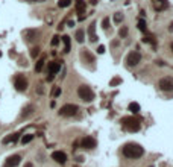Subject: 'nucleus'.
<instances>
[{
  "instance_id": "obj_3",
  "label": "nucleus",
  "mask_w": 173,
  "mask_h": 167,
  "mask_svg": "<svg viewBox=\"0 0 173 167\" xmlns=\"http://www.w3.org/2000/svg\"><path fill=\"white\" fill-rule=\"evenodd\" d=\"M77 94L79 97H81L84 102H91L93 99H94V93H93V90L87 85H81L77 88Z\"/></svg>"
},
{
  "instance_id": "obj_13",
  "label": "nucleus",
  "mask_w": 173,
  "mask_h": 167,
  "mask_svg": "<svg viewBox=\"0 0 173 167\" xmlns=\"http://www.w3.org/2000/svg\"><path fill=\"white\" fill-rule=\"evenodd\" d=\"M169 6V2L167 0H153V8L156 11H163Z\"/></svg>"
},
{
  "instance_id": "obj_20",
  "label": "nucleus",
  "mask_w": 173,
  "mask_h": 167,
  "mask_svg": "<svg viewBox=\"0 0 173 167\" xmlns=\"http://www.w3.org/2000/svg\"><path fill=\"white\" fill-rule=\"evenodd\" d=\"M84 40H85V32L82 29L76 31V41L77 43H84Z\"/></svg>"
},
{
  "instance_id": "obj_27",
  "label": "nucleus",
  "mask_w": 173,
  "mask_h": 167,
  "mask_svg": "<svg viewBox=\"0 0 173 167\" xmlns=\"http://www.w3.org/2000/svg\"><path fill=\"white\" fill-rule=\"evenodd\" d=\"M118 36H120V38H126L128 36V28L126 26L120 28V31H118Z\"/></svg>"
},
{
  "instance_id": "obj_31",
  "label": "nucleus",
  "mask_w": 173,
  "mask_h": 167,
  "mask_svg": "<svg viewBox=\"0 0 173 167\" xmlns=\"http://www.w3.org/2000/svg\"><path fill=\"white\" fill-rule=\"evenodd\" d=\"M38 53H39V49H38V47L32 49V53H31V55H32V58H36V56H38Z\"/></svg>"
},
{
  "instance_id": "obj_5",
  "label": "nucleus",
  "mask_w": 173,
  "mask_h": 167,
  "mask_svg": "<svg viewBox=\"0 0 173 167\" xmlns=\"http://www.w3.org/2000/svg\"><path fill=\"white\" fill-rule=\"evenodd\" d=\"M79 111V108L73 104H67L64 105L61 109H59V115H64V117H72V115H74L76 112Z\"/></svg>"
},
{
  "instance_id": "obj_37",
  "label": "nucleus",
  "mask_w": 173,
  "mask_h": 167,
  "mask_svg": "<svg viewBox=\"0 0 173 167\" xmlns=\"http://www.w3.org/2000/svg\"><path fill=\"white\" fill-rule=\"evenodd\" d=\"M28 2H36V0H28Z\"/></svg>"
},
{
  "instance_id": "obj_11",
  "label": "nucleus",
  "mask_w": 173,
  "mask_h": 167,
  "mask_svg": "<svg viewBox=\"0 0 173 167\" xmlns=\"http://www.w3.org/2000/svg\"><path fill=\"white\" fill-rule=\"evenodd\" d=\"M88 35H90V41L91 43H96L99 40V36L96 34V23H91V26L88 28Z\"/></svg>"
},
{
  "instance_id": "obj_22",
  "label": "nucleus",
  "mask_w": 173,
  "mask_h": 167,
  "mask_svg": "<svg viewBox=\"0 0 173 167\" xmlns=\"http://www.w3.org/2000/svg\"><path fill=\"white\" fill-rule=\"evenodd\" d=\"M32 140H34V135L32 134H26V135L21 137V144H28V143H31Z\"/></svg>"
},
{
  "instance_id": "obj_24",
  "label": "nucleus",
  "mask_w": 173,
  "mask_h": 167,
  "mask_svg": "<svg viewBox=\"0 0 173 167\" xmlns=\"http://www.w3.org/2000/svg\"><path fill=\"white\" fill-rule=\"evenodd\" d=\"M43 67H44V59H38V62L35 64V71H41L43 70Z\"/></svg>"
},
{
  "instance_id": "obj_26",
  "label": "nucleus",
  "mask_w": 173,
  "mask_h": 167,
  "mask_svg": "<svg viewBox=\"0 0 173 167\" xmlns=\"http://www.w3.org/2000/svg\"><path fill=\"white\" fill-rule=\"evenodd\" d=\"M102 28H103L105 31L109 29V18H108V17H103V20H102Z\"/></svg>"
},
{
  "instance_id": "obj_19",
  "label": "nucleus",
  "mask_w": 173,
  "mask_h": 167,
  "mask_svg": "<svg viewBox=\"0 0 173 167\" xmlns=\"http://www.w3.org/2000/svg\"><path fill=\"white\" fill-rule=\"evenodd\" d=\"M34 112V106L32 105H28V106H24V109H23V112H21V117L23 119H26L28 115H31Z\"/></svg>"
},
{
  "instance_id": "obj_39",
  "label": "nucleus",
  "mask_w": 173,
  "mask_h": 167,
  "mask_svg": "<svg viewBox=\"0 0 173 167\" xmlns=\"http://www.w3.org/2000/svg\"><path fill=\"white\" fill-rule=\"evenodd\" d=\"M0 58H2V52H0Z\"/></svg>"
},
{
  "instance_id": "obj_9",
  "label": "nucleus",
  "mask_w": 173,
  "mask_h": 167,
  "mask_svg": "<svg viewBox=\"0 0 173 167\" xmlns=\"http://www.w3.org/2000/svg\"><path fill=\"white\" fill-rule=\"evenodd\" d=\"M96 144L97 143H96V140L93 137H84L81 140V147H84V149H94Z\"/></svg>"
},
{
  "instance_id": "obj_23",
  "label": "nucleus",
  "mask_w": 173,
  "mask_h": 167,
  "mask_svg": "<svg viewBox=\"0 0 173 167\" xmlns=\"http://www.w3.org/2000/svg\"><path fill=\"white\" fill-rule=\"evenodd\" d=\"M123 18H125L123 12H115V14H114V21H115V23H122Z\"/></svg>"
},
{
  "instance_id": "obj_14",
  "label": "nucleus",
  "mask_w": 173,
  "mask_h": 167,
  "mask_svg": "<svg viewBox=\"0 0 173 167\" xmlns=\"http://www.w3.org/2000/svg\"><path fill=\"white\" fill-rule=\"evenodd\" d=\"M18 137H20V134H18V132H17V134H11V135L5 137V138H3V144H8V143H15V141L18 140Z\"/></svg>"
},
{
  "instance_id": "obj_25",
  "label": "nucleus",
  "mask_w": 173,
  "mask_h": 167,
  "mask_svg": "<svg viewBox=\"0 0 173 167\" xmlns=\"http://www.w3.org/2000/svg\"><path fill=\"white\" fill-rule=\"evenodd\" d=\"M70 5H72V0H59V2H58V6L59 8H67Z\"/></svg>"
},
{
  "instance_id": "obj_1",
  "label": "nucleus",
  "mask_w": 173,
  "mask_h": 167,
  "mask_svg": "<svg viewBox=\"0 0 173 167\" xmlns=\"http://www.w3.org/2000/svg\"><path fill=\"white\" fill-rule=\"evenodd\" d=\"M123 155L129 160H137L144 155V149L138 143H126L123 146Z\"/></svg>"
},
{
  "instance_id": "obj_28",
  "label": "nucleus",
  "mask_w": 173,
  "mask_h": 167,
  "mask_svg": "<svg viewBox=\"0 0 173 167\" xmlns=\"http://www.w3.org/2000/svg\"><path fill=\"white\" fill-rule=\"evenodd\" d=\"M59 43H61V38H59L58 35H55V36L52 38V41H50V44H52L53 47H56V46H58Z\"/></svg>"
},
{
  "instance_id": "obj_38",
  "label": "nucleus",
  "mask_w": 173,
  "mask_h": 167,
  "mask_svg": "<svg viewBox=\"0 0 173 167\" xmlns=\"http://www.w3.org/2000/svg\"><path fill=\"white\" fill-rule=\"evenodd\" d=\"M36 2H43V0H36Z\"/></svg>"
},
{
  "instance_id": "obj_34",
  "label": "nucleus",
  "mask_w": 173,
  "mask_h": 167,
  "mask_svg": "<svg viewBox=\"0 0 173 167\" xmlns=\"http://www.w3.org/2000/svg\"><path fill=\"white\" fill-rule=\"evenodd\" d=\"M24 167H34V164L32 163H28V164H24Z\"/></svg>"
},
{
  "instance_id": "obj_29",
  "label": "nucleus",
  "mask_w": 173,
  "mask_h": 167,
  "mask_svg": "<svg viewBox=\"0 0 173 167\" xmlns=\"http://www.w3.org/2000/svg\"><path fill=\"white\" fill-rule=\"evenodd\" d=\"M118 84H122V79H120V78H114V79H111V82H109L111 87H115V85H118Z\"/></svg>"
},
{
  "instance_id": "obj_35",
  "label": "nucleus",
  "mask_w": 173,
  "mask_h": 167,
  "mask_svg": "<svg viewBox=\"0 0 173 167\" xmlns=\"http://www.w3.org/2000/svg\"><path fill=\"white\" fill-rule=\"evenodd\" d=\"M169 31H170V32H173V21H172V24H170V28H169Z\"/></svg>"
},
{
  "instance_id": "obj_15",
  "label": "nucleus",
  "mask_w": 173,
  "mask_h": 167,
  "mask_svg": "<svg viewBox=\"0 0 173 167\" xmlns=\"http://www.w3.org/2000/svg\"><path fill=\"white\" fill-rule=\"evenodd\" d=\"M85 8H87L85 0H77V2H76V11H77V14H84Z\"/></svg>"
},
{
  "instance_id": "obj_10",
  "label": "nucleus",
  "mask_w": 173,
  "mask_h": 167,
  "mask_svg": "<svg viewBox=\"0 0 173 167\" xmlns=\"http://www.w3.org/2000/svg\"><path fill=\"white\" fill-rule=\"evenodd\" d=\"M52 158L59 164H64L65 161H67V155H65V152H62V150H55L52 153Z\"/></svg>"
},
{
  "instance_id": "obj_33",
  "label": "nucleus",
  "mask_w": 173,
  "mask_h": 167,
  "mask_svg": "<svg viewBox=\"0 0 173 167\" xmlns=\"http://www.w3.org/2000/svg\"><path fill=\"white\" fill-rule=\"evenodd\" d=\"M73 26H74V21L70 20V21H69V28H73Z\"/></svg>"
},
{
  "instance_id": "obj_6",
  "label": "nucleus",
  "mask_w": 173,
  "mask_h": 167,
  "mask_svg": "<svg viewBox=\"0 0 173 167\" xmlns=\"http://www.w3.org/2000/svg\"><path fill=\"white\" fill-rule=\"evenodd\" d=\"M140 61H141V55L138 52H131L126 58V66L128 67H135Z\"/></svg>"
},
{
  "instance_id": "obj_32",
  "label": "nucleus",
  "mask_w": 173,
  "mask_h": 167,
  "mask_svg": "<svg viewBox=\"0 0 173 167\" xmlns=\"http://www.w3.org/2000/svg\"><path fill=\"white\" fill-rule=\"evenodd\" d=\"M105 50H106V49H105V46H99L97 53H99V55H102V53H105Z\"/></svg>"
},
{
  "instance_id": "obj_18",
  "label": "nucleus",
  "mask_w": 173,
  "mask_h": 167,
  "mask_svg": "<svg viewBox=\"0 0 173 167\" xmlns=\"http://www.w3.org/2000/svg\"><path fill=\"white\" fill-rule=\"evenodd\" d=\"M61 40L64 41V44H65V50L64 52H70V49H72V44H70V36L69 35H64Z\"/></svg>"
},
{
  "instance_id": "obj_21",
  "label": "nucleus",
  "mask_w": 173,
  "mask_h": 167,
  "mask_svg": "<svg viewBox=\"0 0 173 167\" xmlns=\"http://www.w3.org/2000/svg\"><path fill=\"white\" fill-rule=\"evenodd\" d=\"M137 28H138V31H141L143 34L147 32V26H146V21H144V20H138V23H137Z\"/></svg>"
},
{
  "instance_id": "obj_7",
  "label": "nucleus",
  "mask_w": 173,
  "mask_h": 167,
  "mask_svg": "<svg viewBox=\"0 0 173 167\" xmlns=\"http://www.w3.org/2000/svg\"><path fill=\"white\" fill-rule=\"evenodd\" d=\"M159 88L163 91H173V78H161L159 79Z\"/></svg>"
},
{
  "instance_id": "obj_8",
  "label": "nucleus",
  "mask_w": 173,
  "mask_h": 167,
  "mask_svg": "<svg viewBox=\"0 0 173 167\" xmlns=\"http://www.w3.org/2000/svg\"><path fill=\"white\" fill-rule=\"evenodd\" d=\"M20 161H21V157L20 155H11V157L6 158L3 167H17L20 164Z\"/></svg>"
},
{
  "instance_id": "obj_2",
  "label": "nucleus",
  "mask_w": 173,
  "mask_h": 167,
  "mask_svg": "<svg viewBox=\"0 0 173 167\" xmlns=\"http://www.w3.org/2000/svg\"><path fill=\"white\" fill-rule=\"evenodd\" d=\"M122 125H123L125 129H128L129 132H137V131H140V128H141V122L137 117H123L122 119Z\"/></svg>"
},
{
  "instance_id": "obj_30",
  "label": "nucleus",
  "mask_w": 173,
  "mask_h": 167,
  "mask_svg": "<svg viewBox=\"0 0 173 167\" xmlns=\"http://www.w3.org/2000/svg\"><path fill=\"white\" fill-rule=\"evenodd\" d=\"M59 94H61V88H59V87L53 88V91H52V96H53V97H58Z\"/></svg>"
},
{
  "instance_id": "obj_36",
  "label": "nucleus",
  "mask_w": 173,
  "mask_h": 167,
  "mask_svg": "<svg viewBox=\"0 0 173 167\" xmlns=\"http://www.w3.org/2000/svg\"><path fill=\"white\" fill-rule=\"evenodd\" d=\"M170 49H172V50H173V43H172V44H170Z\"/></svg>"
},
{
  "instance_id": "obj_17",
  "label": "nucleus",
  "mask_w": 173,
  "mask_h": 167,
  "mask_svg": "<svg viewBox=\"0 0 173 167\" xmlns=\"http://www.w3.org/2000/svg\"><path fill=\"white\" fill-rule=\"evenodd\" d=\"M129 111L132 114H138L140 112V105L137 104V102H131V104H129Z\"/></svg>"
},
{
  "instance_id": "obj_4",
  "label": "nucleus",
  "mask_w": 173,
  "mask_h": 167,
  "mask_svg": "<svg viewBox=\"0 0 173 167\" xmlns=\"http://www.w3.org/2000/svg\"><path fill=\"white\" fill-rule=\"evenodd\" d=\"M14 87H15L17 91H20V93L26 91V90H28V79H26L23 74H17L15 79H14Z\"/></svg>"
},
{
  "instance_id": "obj_12",
  "label": "nucleus",
  "mask_w": 173,
  "mask_h": 167,
  "mask_svg": "<svg viewBox=\"0 0 173 167\" xmlns=\"http://www.w3.org/2000/svg\"><path fill=\"white\" fill-rule=\"evenodd\" d=\"M59 69H61V62L59 61H53V62L49 64V73L50 74H56L59 71Z\"/></svg>"
},
{
  "instance_id": "obj_16",
  "label": "nucleus",
  "mask_w": 173,
  "mask_h": 167,
  "mask_svg": "<svg viewBox=\"0 0 173 167\" xmlns=\"http://www.w3.org/2000/svg\"><path fill=\"white\" fill-rule=\"evenodd\" d=\"M82 58H84V61L88 62V64H90V62H91V64H93V62H96L94 56H93V55L88 52V50H82Z\"/></svg>"
}]
</instances>
